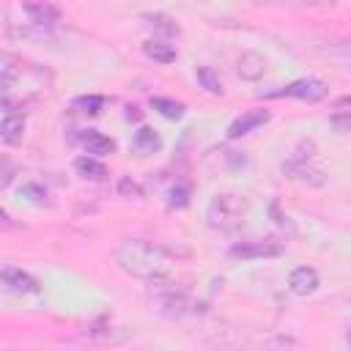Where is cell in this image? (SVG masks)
Returning a JSON list of instances; mask_svg holds the SVG:
<instances>
[{"mask_svg": "<svg viewBox=\"0 0 351 351\" xmlns=\"http://www.w3.org/2000/svg\"><path fill=\"white\" fill-rule=\"evenodd\" d=\"M3 285L11 291V293H38L41 285L33 274L22 271V269H14V266H5L3 269Z\"/></svg>", "mask_w": 351, "mask_h": 351, "instance_id": "obj_7", "label": "cell"}, {"mask_svg": "<svg viewBox=\"0 0 351 351\" xmlns=\"http://www.w3.org/2000/svg\"><path fill=\"white\" fill-rule=\"evenodd\" d=\"M195 77H197V82H200V85H203L208 93H214V96H222V93H225L222 80H219V74H217L211 66H197Z\"/></svg>", "mask_w": 351, "mask_h": 351, "instance_id": "obj_18", "label": "cell"}, {"mask_svg": "<svg viewBox=\"0 0 351 351\" xmlns=\"http://www.w3.org/2000/svg\"><path fill=\"white\" fill-rule=\"evenodd\" d=\"M71 110L74 112H82V115H99L104 110V96L99 93H88V96H77L71 101Z\"/></svg>", "mask_w": 351, "mask_h": 351, "instance_id": "obj_16", "label": "cell"}, {"mask_svg": "<svg viewBox=\"0 0 351 351\" xmlns=\"http://www.w3.org/2000/svg\"><path fill=\"white\" fill-rule=\"evenodd\" d=\"M326 93H329V85L324 80L304 77V80H296V82H291V85H285L280 90H271L269 96H274V99L288 96V99H299V101H321Z\"/></svg>", "mask_w": 351, "mask_h": 351, "instance_id": "obj_3", "label": "cell"}, {"mask_svg": "<svg viewBox=\"0 0 351 351\" xmlns=\"http://www.w3.org/2000/svg\"><path fill=\"white\" fill-rule=\"evenodd\" d=\"M118 189H121V192H132V195H137V197H143V192H140V186H137V184H132L129 178H123Z\"/></svg>", "mask_w": 351, "mask_h": 351, "instance_id": "obj_21", "label": "cell"}, {"mask_svg": "<svg viewBox=\"0 0 351 351\" xmlns=\"http://www.w3.org/2000/svg\"><path fill=\"white\" fill-rule=\"evenodd\" d=\"M0 132H3V143H5V145L22 143V134H25V115H22V112H5Z\"/></svg>", "mask_w": 351, "mask_h": 351, "instance_id": "obj_13", "label": "cell"}, {"mask_svg": "<svg viewBox=\"0 0 351 351\" xmlns=\"http://www.w3.org/2000/svg\"><path fill=\"white\" fill-rule=\"evenodd\" d=\"M282 252V244L274 239H250V241H239L228 250L230 258L239 261H255V258H274Z\"/></svg>", "mask_w": 351, "mask_h": 351, "instance_id": "obj_4", "label": "cell"}, {"mask_svg": "<svg viewBox=\"0 0 351 351\" xmlns=\"http://www.w3.org/2000/svg\"><path fill=\"white\" fill-rule=\"evenodd\" d=\"M140 19H143V27H148V30L159 33V36H162V41H165V38H170V36H178V25H176L170 16H165V14H143Z\"/></svg>", "mask_w": 351, "mask_h": 351, "instance_id": "obj_14", "label": "cell"}, {"mask_svg": "<svg viewBox=\"0 0 351 351\" xmlns=\"http://www.w3.org/2000/svg\"><path fill=\"white\" fill-rule=\"evenodd\" d=\"M189 203V186H178V189H173L170 192V206H186Z\"/></svg>", "mask_w": 351, "mask_h": 351, "instance_id": "obj_20", "label": "cell"}, {"mask_svg": "<svg viewBox=\"0 0 351 351\" xmlns=\"http://www.w3.org/2000/svg\"><path fill=\"white\" fill-rule=\"evenodd\" d=\"M247 211H250V206H247V200H244L241 195H230V192H225V195H217V197L208 203L206 219H208V225H211L214 230L233 233V230L241 228Z\"/></svg>", "mask_w": 351, "mask_h": 351, "instance_id": "obj_2", "label": "cell"}, {"mask_svg": "<svg viewBox=\"0 0 351 351\" xmlns=\"http://www.w3.org/2000/svg\"><path fill=\"white\" fill-rule=\"evenodd\" d=\"M318 285H321V277H318V271L313 266H296L288 274V288L296 296H310V293L318 291Z\"/></svg>", "mask_w": 351, "mask_h": 351, "instance_id": "obj_6", "label": "cell"}, {"mask_svg": "<svg viewBox=\"0 0 351 351\" xmlns=\"http://www.w3.org/2000/svg\"><path fill=\"white\" fill-rule=\"evenodd\" d=\"M74 170H77V176H82L88 181H104L107 178V165L96 156H88V154L74 159Z\"/></svg>", "mask_w": 351, "mask_h": 351, "instance_id": "obj_12", "label": "cell"}, {"mask_svg": "<svg viewBox=\"0 0 351 351\" xmlns=\"http://www.w3.org/2000/svg\"><path fill=\"white\" fill-rule=\"evenodd\" d=\"M132 145H134V151H140V154H154V151H159V148H162V140H159V134H156L154 129L140 126V129L134 132Z\"/></svg>", "mask_w": 351, "mask_h": 351, "instance_id": "obj_15", "label": "cell"}, {"mask_svg": "<svg viewBox=\"0 0 351 351\" xmlns=\"http://www.w3.org/2000/svg\"><path fill=\"white\" fill-rule=\"evenodd\" d=\"M151 107H154L159 115L170 118V121H178V118L184 115V104L176 101V99H167V96H151Z\"/></svg>", "mask_w": 351, "mask_h": 351, "instance_id": "obj_17", "label": "cell"}, {"mask_svg": "<svg viewBox=\"0 0 351 351\" xmlns=\"http://www.w3.org/2000/svg\"><path fill=\"white\" fill-rule=\"evenodd\" d=\"M329 123H332L337 132H351V110H346V112H335V115L329 118Z\"/></svg>", "mask_w": 351, "mask_h": 351, "instance_id": "obj_19", "label": "cell"}, {"mask_svg": "<svg viewBox=\"0 0 351 351\" xmlns=\"http://www.w3.org/2000/svg\"><path fill=\"white\" fill-rule=\"evenodd\" d=\"M346 348H348V351H351V332H348V335H346Z\"/></svg>", "mask_w": 351, "mask_h": 351, "instance_id": "obj_22", "label": "cell"}, {"mask_svg": "<svg viewBox=\"0 0 351 351\" xmlns=\"http://www.w3.org/2000/svg\"><path fill=\"white\" fill-rule=\"evenodd\" d=\"M236 71H239L241 80H247V82H258V80L263 77V71H266V58H263L261 52H255V49H247V52L239 55V60H236Z\"/></svg>", "mask_w": 351, "mask_h": 351, "instance_id": "obj_8", "label": "cell"}, {"mask_svg": "<svg viewBox=\"0 0 351 351\" xmlns=\"http://www.w3.org/2000/svg\"><path fill=\"white\" fill-rule=\"evenodd\" d=\"M269 121H271V112H269V110H244L241 115H236V118L230 121V126H228V140H239V137H244V134L261 129V126L269 123Z\"/></svg>", "mask_w": 351, "mask_h": 351, "instance_id": "obj_5", "label": "cell"}, {"mask_svg": "<svg viewBox=\"0 0 351 351\" xmlns=\"http://www.w3.org/2000/svg\"><path fill=\"white\" fill-rule=\"evenodd\" d=\"M82 148H85V154L88 156H107V154H112L115 151V140H110L107 134H101V132H93V129H88L85 134H82Z\"/></svg>", "mask_w": 351, "mask_h": 351, "instance_id": "obj_10", "label": "cell"}, {"mask_svg": "<svg viewBox=\"0 0 351 351\" xmlns=\"http://www.w3.org/2000/svg\"><path fill=\"white\" fill-rule=\"evenodd\" d=\"M22 11L27 14L30 25H36V27H55L60 22V11L49 3H27Z\"/></svg>", "mask_w": 351, "mask_h": 351, "instance_id": "obj_9", "label": "cell"}, {"mask_svg": "<svg viewBox=\"0 0 351 351\" xmlns=\"http://www.w3.org/2000/svg\"><path fill=\"white\" fill-rule=\"evenodd\" d=\"M143 55H145L148 60H154V63H162V66H167V63H173V60L178 58L176 47L167 44V41H162V38L145 41V44H143Z\"/></svg>", "mask_w": 351, "mask_h": 351, "instance_id": "obj_11", "label": "cell"}, {"mask_svg": "<svg viewBox=\"0 0 351 351\" xmlns=\"http://www.w3.org/2000/svg\"><path fill=\"white\" fill-rule=\"evenodd\" d=\"M112 261L123 274L145 282H162L173 274V255L145 239H123L112 250Z\"/></svg>", "mask_w": 351, "mask_h": 351, "instance_id": "obj_1", "label": "cell"}]
</instances>
